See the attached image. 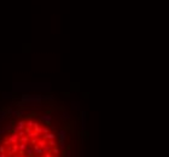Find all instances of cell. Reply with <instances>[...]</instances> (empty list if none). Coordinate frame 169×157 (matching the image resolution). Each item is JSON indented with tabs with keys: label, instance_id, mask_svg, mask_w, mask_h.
Wrapping results in <instances>:
<instances>
[{
	"label": "cell",
	"instance_id": "obj_7",
	"mask_svg": "<svg viewBox=\"0 0 169 157\" xmlns=\"http://www.w3.org/2000/svg\"><path fill=\"white\" fill-rule=\"evenodd\" d=\"M42 138L46 139V140H53V139H56V134L48 132V133H46V134H42Z\"/></svg>",
	"mask_w": 169,
	"mask_h": 157
},
{
	"label": "cell",
	"instance_id": "obj_15",
	"mask_svg": "<svg viewBox=\"0 0 169 157\" xmlns=\"http://www.w3.org/2000/svg\"><path fill=\"white\" fill-rule=\"evenodd\" d=\"M65 149H66L65 141H59V150H65Z\"/></svg>",
	"mask_w": 169,
	"mask_h": 157
},
{
	"label": "cell",
	"instance_id": "obj_21",
	"mask_svg": "<svg viewBox=\"0 0 169 157\" xmlns=\"http://www.w3.org/2000/svg\"><path fill=\"white\" fill-rule=\"evenodd\" d=\"M0 157H7L6 152H4V153H0Z\"/></svg>",
	"mask_w": 169,
	"mask_h": 157
},
{
	"label": "cell",
	"instance_id": "obj_14",
	"mask_svg": "<svg viewBox=\"0 0 169 157\" xmlns=\"http://www.w3.org/2000/svg\"><path fill=\"white\" fill-rule=\"evenodd\" d=\"M38 140H39V138H33V139H30V140H29V144L33 146V145H35V144L38 143Z\"/></svg>",
	"mask_w": 169,
	"mask_h": 157
},
{
	"label": "cell",
	"instance_id": "obj_17",
	"mask_svg": "<svg viewBox=\"0 0 169 157\" xmlns=\"http://www.w3.org/2000/svg\"><path fill=\"white\" fill-rule=\"evenodd\" d=\"M46 133H48V128H47V126L45 124V126H42V134H46Z\"/></svg>",
	"mask_w": 169,
	"mask_h": 157
},
{
	"label": "cell",
	"instance_id": "obj_20",
	"mask_svg": "<svg viewBox=\"0 0 169 157\" xmlns=\"http://www.w3.org/2000/svg\"><path fill=\"white\" fill-rule=\"evenodd\" d=\"M63 117H64V118H69V114H66V112H63Z\"/></svg>",
	"mask_w": 169,
	"mask_h": 157
},
{
	"label": "cell",
	"instance_id": "obj_13",
	"mask_svg": "<svg viewBox=\"0 0 169 157\" xmlns=\"http://www.w3.org/2000/svg\"><path fill=\"white\" fill-rule=\"evenodd\" d=\"M33 126H34V121L30 118L28 121H25V127H29V128H33Z\"/></svg>",
	"mask_w": 169,
	"mask_h": 157
},
{
	"label": "cell",
	"instance_id": "obj_6",
	"mask_svg": "<svg viewBox=\"0 0 169 157\" xmlns=\"http://www.w3.org/2000/svg\"><path fill=\"white\" fill-rule=\"evenodd\" d=\"M25 156H27V157L35 156V155H34V150H33V146H31V145H29V146L27 147V150H25Z\"/></svg>",
	"mask_w": 169,
	"mask_h": 157
},
{
	"label": "cell",
	"instance_id": "obj_24",
	"mask_svg": "<svg viewBox=\"0 0 169 157\" xmlns=\"http://www.w3.org/2000/svg\"><path fill=\"white\" fill-rule=\"evenodd\" d=\"M33 157H38V156H33Z\"/></svg>",
	"mask_w": 169,
	"mask_h": 157
},
{
	"label": "cell",
	"instance_id": "obj_8",
	"mask_svg": "<svg viewBox=\"0 0 169 157\" xmlns=\"http://www.w3.org/2000/svg\"><path fill=\"white\" fill-rule=\"evenodd\" d=\"M36 144H38L41 149H44V147L47 145V140H46V139H44V138H41V139H39V140H38V143H36Z\"/></svg>",
	"mask_w": 169,
	"mask_h": 157
},
{
	"label": "cell",
	"instance_id": "obj_11",
	"mask_svg": "<svg viewBox=\"0 0 169 157\" xmlns=\"http://www.w3.org/2000/svg\"><path fill=\"white\" fill-rule=\"evenodd\" d=\"M12 151H13L15 153H18V152H19V143L12 144Z\"/></svg>",
	"mask_w": 169,
	"mask_h": 157
},
{
	"label": "cell",
	"instance_id": "obj_16",
	"mask_svg": "<svg viewBox=\"0 0 169 157\" xmlns=\"http://www.w3.org/2000/svg\"><path fill=\"white\" fill-rule=\"evenodd\" d=\"M6 152V146L5 145H0V153H4Z\"/></svg>",
	"mask_w": 169,
	"mask_h": 157
},
{
	"label": "cell",
	"instance_id": "obj_23",
	"mask_svg": "<svg viewBox=\"0 0 169 157\" xmlns=\"http://www.w3.org/2000/svg\"><path fill=\"white\" fill-rule=\"evenodd\" d=\"M12 157H19V153H15V155H13Z\"/></svg>",
	"mask_w": 169,
	"mask_h": 157
},
{
	"label": "cell",
	"instance_id": "obj_18",
	"mask_svg": "<svg viewBox=\"0 0 169 157\" xmlns=\"http://www.w3.org/2000/svg\"><path fill=\"white\" fill-rule=\"evenodd\" d=\"M5 133H7V131H6V128H5V127L0 128V135H3V134H5Z\"/></svg>",
	"mask_w": 169,
	"mask_h": 157
},
{
	"label": "cell",
	"instance_id": "obj_5",
	"mask_svg": "<svg viewBox=\"0 0 169 157\" xmlns=\"http://www.w3.org/2000/svg\"><path fill=\"white\" fill-rule=\"evenodd\" d=\"M57 135H58L59 141H65V138H66V131H65V129H59Z\"/></svg>",
	"mask_w": 169,
	"mask_h": 157
},
{
	"label": "cell",
	"instance_id": "obj_2",
	"mask_svg": "<svg viewBox=\"0 0 169 157\" xmlns=\"http://www.w3.org/2000/svg\"><path fill=\"white\" fill-rule=\"evenodd\" d=\"M7 139H9V141H10L11 144H17V143H19V135H18V133H11V134H9V135H7Z\"/></svg>",
	"mask_w": 169,
	"mask_h": 157
},
{
	"label": "cell",
	"instance_id": "obj_22",
	"mask_svg": "<svg viewBox=\"0 0 169 157\" xmlns=\"http://www.w3.org/2000/svg\"><path fill=\"white\" fill-rule=\"evenodd\" d=\"M66 157H71V153H70V151H68V152H66Z\"/></svg>",
	"mask_w": 169,
	"mask_h": 157
},
{
	"label": "cell",
	"instance_id": "obj_9",
	"mask_svg": "<svg viewBox=\"0 0 169 157\" xmlns=\"http://www.w3.org/2000/svg\"><path fill=\"white\" fill-rule=\"evenodd\" d=\"M13 124H15V122H13V121H10V123H7V126L5 127L7 132H12V129H13V127H15Z\"/></svg>",
	"mask_w": 169,
	"mask_h": 157
},
{
	"label": "cell",
	"instance_id": "obj_4",
	"mask_svg": "<svg viewBox=\"0 0 169 157\" xmlns=\"http://www.w3.org/2000/svg\"><path fill=\"white\" fill-rule=\"evenodd\" d=\"M33 150H34V155L35 156H40V155H44V151H42V149L38 145V144H35V145H33Z\"/></svg>",
	"mask_w": 169,
	"mask_h": 157
},
{
	"label": "cell",
	"instance_id": "obj_12",
	"mask_svg": "<svg viewBox=\"0 0 169 157\" xmlns=\"http://www.w3.org/2000/svg\"><path fill=\"white\" fill-rule=\"evenodd\" d=\"M30 144H25V143H19V151H25L27 147L29 146Z\"/></svg>",
	"mask_w": 169,
	"mask_h": 157
},
{
	"label": "cell",
	"instance_id": "obj_10",
	"mask_svg": "<svg viewBox=\"0 0 169 157\" xmlns=\"http://www.w3.org/2000/svg\"><path fill=\"white\" fill-rule=\"evenodd\" d=\"M29 137L25 134V135H23V137H21L19 138V143H25V144H29Z\"/></svg>",
	"mask_w": 169,
	"mask_h": 157
},
{
	"label": "cell",
	"instance_id": "obj_19",
	"mask_svg": "<svg viewBox=\"0 0 169 157\" xmlns=\"http://www.w3.org/2000/svg\"><path fill=\"white\" fill-rule=\"evenodd\" d=\"M3 145H5V146H7V145H12V144H11V143L9 141V139L6 138V139H5V140L3 141Z\"/></svg>",
	"mask_w": 169,
	"mask_h": 157
},
{
	"label": "cell",
	"instance_id": "obj_1",
	"mask_svg": "<svg viewBox=\"0 0 169 157\" xmlns=\"http://www.w3.org/2000/svg\"><path fill=\"white\" fill-rule=\"evenodd\" d=\"M24 128H25V120H19V121L16 123V126L13 127L12 133H18L19 131H23Z\"/></svg>",
	"mask_w": 169,
	"mask_h": 157
},
{
	"label": "cell",
	"instance_id": "obj_3",
	"mask_svg": "<svg viewBox=\"0 0 169 157\" xmlns=\"http://www.w3.org/2000/svg\"><path fill=\"white\" fill-rule=\"evenodd\" d=\"M40 121H41L44 124L50 126V124H51V122H52V116H51V115H48V114H45V115H42V116L40 117Z\"/></svg>",
	"mask_w": 169,
	"mask_h": 157
}]
</instances>
